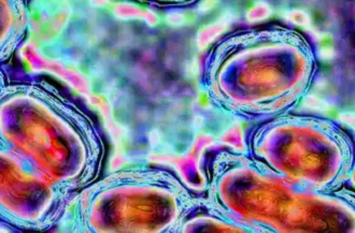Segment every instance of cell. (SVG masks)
Listing matches in <instances>:
<instances>
[{"label": "cell", "mask_w": 355, "mask_h": 233, "mask_svg": "<svg viewBox=\"0 0 355 233\" xmlns=\"http://www.w3.org/2000/svg\"><path fill=\"white\" fill-rule=\"evenodd\" d=\"M0 142L70 192L87 183L93 135L83 114L46 82L0 92Z\"/></svg>", "instance_id": "6da1fadb"}, {"label": "cell", "mask_w": 355, "mask_h": 233, "mask_svg": "<svg viewBox=\"0 0 355 233\" xmlns=\"http://www.w3.org/2000/svg\"><path fill=\"white\" fill-rule=\"evenodd\" d=\"M69 192L0 142V223L42 232L60 223Z\"/></svg>", "instance_id": "7a4b0ae2"}, {"label": "cell", "mask_w": 355, "mask_h": 233, "mask_svg": "<svg viewBox=\"0 0 355 233\" xmlns=\"http://www.w3.org/2000/svg\"><path fill=\"white\" fill-rule=\"evenodd\" d=\"M7 81H6V77L5 75H3V70H1V68H0V92L3 91V87L7 85Z\"/></svg>", "instance_id": "277c9868"}, {"label": "cell", "mask_w": 355, "mask_h": 233, "mask_svg": "<svg viewBox=\"0 0 355 233\" xmlns=\"http://www.w3.org/2000/svg\"><path fill=\"white\" fill-rule=\"evenodd\" d=\"M25 0H0V65L13 55L26 36Z\"/></svg>", "instance_id": "3957f363"}]
</instances>
